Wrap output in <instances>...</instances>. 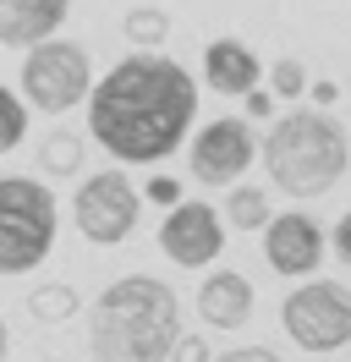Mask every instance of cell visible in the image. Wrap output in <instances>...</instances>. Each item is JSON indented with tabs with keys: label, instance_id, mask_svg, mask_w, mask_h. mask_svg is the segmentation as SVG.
Listing matches in <instances>:
<instances>
[{
	"label": "cell",
	"instance_id": "cell-3",
	"mask_svg": "<svg viewBox=\"0 0 351 362\" xmlns=\"http://www.w3.org/2000/svg\"><path fill=\"white\" fill-rule=\"evenodd\" d=\"M351 165V137L335 115L297 110L280 115L275 132L263 137V170L285 198H324L340 187Z\"/></svg>",
	"mask_w": 351,
	"mask_h": 362
},
{
	"label": "cell",
	"instance_id": "cell-15",
	"mask_svg": "<svg viewBox=\"0 0 351 362\" xmlns=\"http://www.w3.org/2000/svg\"><path fill=\"white\" fill-rule=\"evenodd\" d=\"M28 318L33 324H66V318H77V291L71 286H39V291H28Z\"/></svg>",
	"mask_w": 351,
	"mask_h": 362
},
{
	"label": "cell",
	"instance_id": "cell-14",
	"mask_svg": "<svg viewBox=\"0 0 351 362\" xmlns=\"http://www.w3.org/2000/svg\"><path fill=\"white\" fill-rule=\"evenodd\" d=\"M39 170L44 176H77V170H83V137L77 132H50L39 143Z\"/></svg>",
	"mask_w": 351,
	"mask_h": 362
},
{
	"label": "cell",
	"instance_id": "cell-10",
	"mask_svg": "<svg viewBox=\"0 0 351 362\" xmlns=\"http://www.w3.org/2000/svg\"><path fill=\"white\" fill-rule=\"evenodd\" d=\"M263 258H269L275 274H318L324 226L313 214H269L263 220Z\"/></svg>",
	"mask_w": 351,
	"mask_h": 362
},
{
	"label": "cell",
	"instance_id": "cell-24",
	"mask_svg": "<svg viewBox=\"0 0 351 362\" xmlns=\"http://www.w3.org/2000/svg\"><path fill=\"white\" fill-rule=\"evenodd\" d=\"M241 99H247V115H258V121H263V115H269V110H275V99H269V93H263L258 83H253V88L241 93Z\"/></svg>",
	"mask_w": 351,
	"mask_h": 362
},
{
	"label": "cell",
	"instance_id": "cell-11",
	"mask_svg": "<svg viewBox=\"0 0 351 362\" xmlns=\"http://www.w3.org/2000/svg\"><path fill=\"white\" fill-rule=\"evenodd\" d=\"M197 318L214 324V329H241L253 318V286H247V274H236V269L209 274L197 286Z\"/></svg>",
	"mask_w": 351,
	"mask_h": 362
},
{
	"label": "cell",
	"instance_id": "cell-22",
	"mask_svg": "<svg viewBox=\"0 0 351 362\" xmlns=\"http://www.w3.org/2000/svg\"><path fill=\"white\" fill-rule=\"evenodd\" d=\"M209 362H280L269 346H236V351H225V357H209Z\"/></svg>",
	"mask_w": 351,
	"mask_h": 362
},
{
	"label": "cell",
	"instance_id": "cell-9",
	"mask_svg": "<svg viewBox=\"0 0 351 362\" xmlns=\"http://www.w3.org/2000/svg\"><path fill=\"white\" fill-rule=\"evenodd\" d=\"M219 247H225V230H219V214L209 204H181L176 198L171 214H165V226H159V252L181 264V269H203V264H214Z\"/></svg>",
	"mask_w": 351,
	"mask_h": 362
},
{
	"label": "cell",
	"instance_id": "cell-23",
	"mask_svg": "<svg viewBox=\"0 0 351 362\" xmlns=\"http://www.w3.org/2000/svg\"><path fill=\"white\" fill-rule=\"evenodd\" d=\"M149 198H154V204H159V209H171L176 198H181V187H176L171 176H154V181H149Z\"/></svg>",
	"mask_w": 351,
	"mask_h": 362
},
{
	"label": "cell",
	"instance_id": "cell-13",
	"mask_svg": "<svg viewBox=\"0 0 351 362\" xmlns=\"http://www.w3.org/2000/svg\"><path fill=\"white\" fill-rule=\"evenodd\" d=\"M203 83L219 93H247L258 83V55L241 45V39H214L203 49Z\"/></svg>",
	"mask_w": 351,
	"mask_h": 362
},
{
	"label": "cell",
	"instance_id": "cell-16",
	"mask_svg": "<svg viewBox=\"0 0 351 362\" xmlns=\"http://www.w3.org/2000/svg\"><path fill=\"white\" fill-rule=\"evenodd\" d=\"M127 39L137 49H159L165 39H171V11H159V6H137V11H127Z\"/></svg>",
	"mask_w": 351,
	"mask_h": 362
},
{
	"label": "cell",
	"instance_id": "cell-26",
	"mask_svg": "<svg viewBox=\"0 0 351 362\" xmlns=\"http://www.w3.org/2000/svg\"><path fill=\"white\" fill-rule=\"evenodd\" d=\"M39 362H55V357H39Z\"/></svg>",
	"mask_w": 351,
	"mask_h": 362
},
{
	"label": "cell",
	"instance_id": "cell-8",
	"mask_svg": "<svg viewBox=\"0 0 351 362\" xmlns=\"http://www.w3.org/2000/svg\"><path fill=\"white\" fill-rule=\"evenodd\" d=\"M253 154H258V148H253L247 121L219 115V121H209V127L192 137L187 165H192V176L203 181V187H231V181H241V170L253 165Z\"/></svg>",
	"mask_w": 351,
	"mask_h": 362
},
{
	"label": "cell",
	"instance_id": "cell-12",
	"mask_svg": "<svg viewBox=\"0 0 351 362\" xmlns=\"http://www.w3.org/2000/svg\"><path fill=\"white\" fill-rule=\"evenodd\" d=\"M71 0H0V45H39L66 23Z\"/></svg>",
	"mask_w": 351,
	"mask_h": 362
},
{
	"label": "cell",
	"instance_id": "cell-18",
	"mask_svg": "<svg viewBox=\"0 0 351 362\" xmlns=\"http://www.w3.org/2000/svg\"><path fill=\"white\" fill-rule=\"evenodd\" d=\"M22 137H28V105L0 83V154H11Z\"/></svg>",
	"mask_w": 351,
	"mask_h": 362
},
{
	"label": "cell",
	"instance_id": "cell-1",
	"mask_svg": "<svg viewBox=\"0 0 351 362\" xmlns=\"http://www.w3.org/2000/svg\"><path fill=\"white\" fill-rule=\"evenodd\" d=\"M197 115V77L171 55H127L99 83H88V132L121 165H154L187 143Z\"/></svg>",
	"mask_w": 351,
	"mask_h": 362
},
{
	"label": "cell",
	"instance_id": "cell-4",
	"mask_svg": "<svg viewBox=\"0 0 351 362\" xmlns=\"http://www.w3.org/2000/svg\"><path fill=\"white\" fill-rule=\"evenodd\" d=\"M61 230L55 192L33 176H0V274L39 269Z\"/></svg>",
	"mask_w": 351,
	"mask_h": 362
},
{
	"label": "cell",
	"instance_id": "cell-20",
	"mask_svg": "<svg viewBox=\"0 0 351 362\" xmlns=\"http://www.w3.org/2000/svg\"><path fill=\"white\" fill-rule=\"evenodd\" d=\"M165 362H209V346H203L197 335H176V346H171Z\"/></svg>",
	"mask_w": 351,
	"mask_h": 362
},
{
	"label": "cell",
	"instance_id": "cell-2",
	"mask_svg": "<svg viewBox=\"0 0 351 362\" xmlns=\"http://www.w3.org/2000/svg\"><path fill=\"white\" fill-rule=\"evenodd\" d=\"M176 335H181V302L154 274L115 280L88 308V351H93V362H165Z\"/></svg>",
	"mask_w": 351,
	"mask_h": 362
},
{
	"label": "cell",
	"instance_id": "cell-21",
	"mask_svg": "<svg viewBox=\"0 0 351 362\" xmlns=\"http://www.w3.org/2000/svg\"><path fill=\"white\" fill-rule=\"evenodd\" d=\"M329 247H335V258L351 269V214H340V220H335V230H329Z\"/></svg>",
	"mask_w": 351,
	"mask_h": 362
},
{
	"label": "cell",
	"instance_id": "cell-5",
	"mask_svg": "<svg viewBox=\"0 0 351 362\" xmlns=\"http://www.w3.org/2000/svg\"><path fill=\"white\" fill-rule=\"evenodd\" d=\"M88 83H93V66H88V49L71 45V39H39L28 45V61H22V93L39 105L44 115H61L71 105L88 99Z\"/></svg>",
	"mask_w": 351,
	"mask_h": 362
},
{
	"label": "cell",
	"instance_id": "cell-7",
	"mask_svg": "<svg viewBox=\"0 0 351 362\" xmlns=\"http://www.w3.org/2000/svg\"><path fill=\"white\" fill-rule=\"evenodd\" d=\"M77 230H83L93 247H115V242H127L132 226H137V214H143V192L132 187L127 170H93V176L77 187Z\"/></svg>",
	"mask_w": 351,
	"mask_h": 362
},
{
	"label": "cell",
	"instance_id": "cell-25",
	"mask_svg": "<svg viewBox=\"0 0 351 362\" xmlns=\"http://www.w3.org/2000/svg\"><path fill=\"white\" fill-rule=\"evenodd\" d=\"M6 351H11V335H6V318H0V362H6Z\"/></svg>",
	"mask_w": 351,
	"mask_h": 362
},
{
	"label": "cell",
	"instance_id": "cell-19",
	"mask_svg": "<svg viewBox=\"0 0 351 362\" xmlns=\"http://www.w3.org/2000/svg\"><path fill=\"white\" fill-rule=\"evenodd\" d=\"M269 88L280 93V99H297V93L307 88V71H302V61H297V55H280V61L269 66Z\"/></svg>",
	"mask_w": 351,
	"mask_h": 362
},
{
	"label": "cell",
	"instance_id": "cell-6",
	"mask_svg": "<svg viewBox=\"0 0 351 362\" xmlns=\"http://www.w3.org/2000/svg\"><path fill=\"white\" fill-rule=\"evenodd\" d=\"M280 324L302 351H340L351 340V291L335 280H307L285 296Z\"/></svg>",
	"mask_w": 351,
	"mask_h": 362
},
{
	"label": "cell",
	"instance_id": "cell-17",
	"mask_svg": "<svg viewBox=\"0 0 351 362\" xmlns=\"http://www.w3.org/2000/svg\"><path fill=\"white\" fill-rule=\"evenodd\" d=\"M225 214H231V226H236V230H263V220H269V198H263V187H231Z\"/></svg>",
	"mask_w": 351,
	"mask_h": 362
}]
</instances>
